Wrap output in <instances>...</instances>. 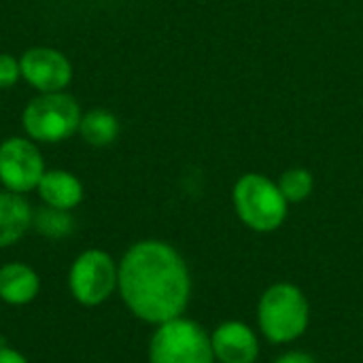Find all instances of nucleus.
<instances>
[{
	"label": "nucleus",
	"instance_id": "1a4fd4ad",
	"mask_svg": "<svg viewBox=\"0 0 363 363\" xmlns=\"http://www.w3.org/2000/svg\"><path fill=\"white\" fill-rule=\"evenodd\" d=\"M215 362L255 363L259 357V338L242 321H223L211 332Z\"/></svg>",
	"mask_w": 363,
	"mask_h": 363
},
{
	"label": "nucleus",
	"instance_id": "dca6fc26",
	"mask_svg": "<svg viewBox=\"0 0 363 363\" xmlns=\"http://www.w3.org/2000/svg\"><path fill=\"white\" fill-rule=\"evenodd\" d=\"M21 81V68H19V57L13 53L0 51V91L11 89Z\"/></svg>",
	"mask_w": 363,
	"mask_h": 363
},
{
	"label": "nucleus",
	"instance_id": "a211bd4d",
	"mask_svg": "<svg viewBox=\"0 0 363 363\" xmlns=\"http://www.w3.org/2000/svg\"><path fill=\"white\" fill-rule=\"evenodd\" d=\"M0 363H28V359L21 353H17L15 349L0 347Z\"/></svg>",
	"mask_w": 363,
	"mask_h": 363
},
{
	"label": "nucleus",
	"instance_id": "6e6552de",
	"mask_svg": "<svg viewBox=\"0 0 363 363\" xmlns=\"http://www.w3.org/2000/svg\"><path fill=\"white\" fill-rule=\"evenodd\" d=\"M21 81H26L38 94L66 91L72 83V62L55 47L36 45L19 55Z\"/></svg>",
	"mask_w": 363,
	"mask_h": 363
},
{
	"label": "nucleus",
	"instance_id": "f3484780",
	"mask_svg": "<svg viewBox=\"0 0 363 363\" xmlns=\"http://www.w3.org/2000/svg\"><path fill=\"white\" fill-rule=\"evenodd\" d=\"M274 363H317V359L304 351H287L279 359H274Z\"/></svg>",
	"mask_w": 363,
	"mask_h": 363
},
{
	"label": "nucleus",
	"instance_id": "2eb2a0df",
	"mask_svg": "<svg viewBox=\"0 0 363 363\" xmlns=\"http://www.w3.org/2000/svg\"><path fill=\"white\" fill-rule=\"evenodd\" d=\"M315 179L306 168H287L279 179V189L289 204H300L313 194Z\"/></svg>",
	"mask_w": 363,
	"mask_h": 363
},
{
	"label": "nucleus",
	"instance_id": "20e7f679",
	"mask_svg": "<svg viewBox=\"0 0 363 363\" xmlns=\"http://www.w3.org/2000/svg\"><path fill=\"white\" fill-rule=\"evenodd\" d=\"M83 108L68 91L38 94L21 111V130L38 145H57L79 132Z\"/></svg>",
	"mask_w": 363,
	"mask_h": 363
},
{
	"label": "nucleus",
	"instance_id": "f8f14e48",
	"mask_svg": "<svg viewBox=\"0 0 363 363\" xmlns=\"http://www.w3.org/2000/svg\"><path fill=\"white\" fill-rule=\"evenodd\" d=\"M40 289L38 274L21 264V262H11L0 268V300L11 304V306H23L30 304Z\"/></svg>",
	"mask_w": 363,
	"mask_h": 363
},
{
	"label": "nucleus",
	"instance_id": "9d476101",
	"mask_svg": "<svg viewBox=\"0 0 363 363\" xmlns=\"http://www.w3.org/2000/svg\"><path fill=\"white\" fill-rule=\"evenodd\" d=\"M36 194L45 206L60 208V211H72L83 202L85 189L77 174L62 170V168H51V170H45V174L36 187Z\"/></svg>",
	"mask_w": 363,
	"mask_h": 363
},
{
	"label": "nucleus",
	"instance_id": "9b49d317",
	"mask_svg": "<svg viewBox=\"0 0 363 363\" xmlns=\"http://www.w3.org/2000/svg\"><path fill=\"white\" fill-rule=\"evenodd\" d=\"M32 206L21 194L0 189V249L21 240L32 228Z\"/></svg>",
	"mask_w": 363,
	"mask_h": 363
},
{
	"label": "nucleus",
	"instance_id": "0eeeda50",
	"mask_svg": "<svg viewBox=\"0 0 363 363\" xmlns=\"http://www.w3.org/2000/svg\"><path fill=\"white\" fill-rule=\"evenodd\" d=\"M45 157L38 143L23 136H9L0 143V185L13 194L36 191L45 174Z\"/></svg>",
	"mask_w": 363,
	"mask_h": 363
},
{
	"label": "nucleus",
	"instance_id": "f03ea898",
	"mask_svg": "<svg viewBox=\"0 0 363 363\" xmlns=\"http://www.w3.org/2000/svg\"><path fill=\"white\" fill-rule=\"evenodd\" d=\"M311 323V304L304 291L287 281L270 285L257 304V325L272 345H291L302 338Z\"/></svg>",
	"mask_w": 363,
	"mask_h": 363
},
{
	"label": "nucleus",
	"instance_id": "39448f33",
	"mask_svg": "<svg viewBox=\"0 0 363 363\" xmlns=\"http://www.w3.org/2000/svg\"><path fill=\"white\" fill-rule=\"evenodd\" d=\"M151 363H215L211 334L196 321L177 317L160 323L149 342Z\"/></svg>",
	"mask_w": 363,
	"mask_h": 363
},
{
	"label": "nucleus",
	"instance_id": "4468645a",
	"mask_svg": "<svg viewBox=\"0 0 363 363\" xmlns=\"http://www.w3.org/2000/svg\"><path fill=\"white\" fill-rule=\"evenodd\" d=\"M32 228L47 238H64L72 234L74 221L70 217V211H60L51 206H43L32 217Z\"/></svg>",
	"mask_w": 363,
	"mask_h": 363
},
{
	"label": "nucleus",
	"instance_id": "7ed1b4c3",
	"mask_svg": "<svg viewBox=\"0 0 363 363\" xmlns=\"http://www.w3.org/2000/svg\"><path fill=\"white\" fill-rule=\"evenodd\" d=\"M232 202L238 219L259 234L279 230L289 213V202L279 189V183L259 172H247L234 183Z\"/></svg>",
	"mask_w": 363,
	"mask_h": 363
},
{
	"label": "nucleus",
	"instance_id": "423d86ee",
	"mask_svg": "<svg viewBox=\"0 0 363 363\" xmlns=\"http://www.w3.org/2000/svg\"><path fill=\"white\" fill-rule=\"evenodd\" d=\"M119 283V266L100 249L83 251L68 274V287L72 298L83 306H98L106 302Z\"/></svg>",
	"mask_w": 363,
	"mask_h": 363
},
{
	"label": "nucleus",
	"instance_id": "f257e3e1",
	"mask_svg": "<svg viewBox=\"0 0 363 363\" xmlns=\"http://www.w3.org/2000/svg\"><path fill=\"white\" fill-rule=\"evenodd\" d=\"M123 304L151 325L183 317L191 298V277L183 255L164 240L134 242L119 262Z\"/></svg>",
	"mask_w": 363,
	"mask_h": 363
},
{
	"label": "nucleus",
	"instance_id": "ddd939ff",
	"mask_svg": "<svg viewBox=\"0 0 363 363\" xmlns=\"http://www.w3.org/2000/svg\"><path fill=\"white\" fill-rule=\"evenodd\" d=\"M119 119L108 108H89L83 113L79 123V136L91 147H108L119 136Z\"/></svg>",
	"mask_w": 363,
	"mask_h": 363
}]
</instances>
